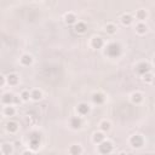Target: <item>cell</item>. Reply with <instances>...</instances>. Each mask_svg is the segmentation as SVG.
I'll return each instance as SVG.
<instances>
[{
	"instance_id": "cell-1",
	"label": "cell",
	"mask_w": 155,
	"mask_h": 155,
	"mask_svg": "<svg viewBox=\"0 0 155 155\" xmlns=\"http://www.w3.org/2000/svg\"><path fill=\"white\" fill-rule=\"evenodd\" d=\"M120 52H121V47H120V45L116 44V43L109 44V45L107 46V49H106V55L109 56V57H116V56L120 55Z\"/></svg>"
},
{
	"instance_id": "cell-2",
	"label": "cell",
	"mask_w": 155,
	"mask_h": 155,
	"mask_svg": "<svg viewBox=\"0 0 155 155\" xmlns=\"http://www.w3.org/2000/svg\"><path fill=\"white\" fill-rule=\"evenodd\" d=\"M112 150H113V144H112V142H109V141H103V142H101L100 143V145H98V151L102 154V155H108V154H110L112 153Z\"/></svg>"
},
{
	"instance_id": "cell-3",
	"label": "cell",
	"mask_w": 155,
	"mask_h": 155,
	"mask_svg": "<svg viewBox=\"0 0 155 155\" xmlns=\"http://www.w3.org/2000/svg\"><path fill=\"white\" fill-rule=\"evenodd\" d=\"M29 145L32 150H38L40 147V134L38 132H33L29 136Z\"/></svg>"
},
{
	"instance_id": "cell-4",
	"label": "cell",
	"mask_w": 155,
	"mask_h": 155,
	"mask_svg": "<svg viewBox=\"0 0 155 155\" xmlns=\"http://www.w3.org/2000/svg\"><path fill=\"white\" fill-rule=\"evenodd\" d=\"M130 144H131L133 148H141V147H143V144H144V139H143L142 136L134 134V136H132V137L130 138Z\"/></svg>"
},
{
	"instance_id": "cell-5",
	"label": "cell",
	"mask_w": 155,
	"mask_h": 155,
	"mask_svg": "<svg viewBox=\"0 0 155 155\" xmlns=\"http://www.w3.org/2000/svg\"><path fill=\"white\" fill-rule=\"evenodd\" d=\"M136 71L138 74H141V75H144V74H147V73L150 71V64L149 63H145V62H142V63H139L136 67Z\"/></svg>"
},
{
	"instance_id": "cell-6",
	"label": "cell",
	"mask_w": 155,
	"mask_h": 155,
	"mask_svg": "<svg viewBox=\"0 0 155 155\" xmlns=\"http://www.w3.org/2000/svg\"><path fill=\"white\" fill-rule=\"evenodd\" d=\"M76 112L81 116L87 115L89 112H90V106L87 103H80V104H78V107H76Z\"/></svg>"
},
{
	"instance_id": "cell-7",
	"label": "cell",
	"mask_w": 155,
	"mask_h": 155,
	"mask_svg": "<svg viewBox=\"0 0 155 155\" xmlns=\"http://www.w3.org/2000/svg\"><path fill=\"white\" fill-rule=\"evenodd\" d=\"M15 101H16L15 96H14L12 93H10V92L4 93L3 97H2V102H3L4 104H6V106H11V103L15 102Z\"/></svg>"
},
{
	"instance_id": "cell-8",
	"label": "cell",
	"mask_w": 155,
	"mask_h": 155,
	"mask_svg": "<svg viewBox=\"0 0 155 155\" xmlns=\"http://www.w3.org/2000/svg\"><path fill=\"white\" fill-rule=\"evenodd\" d=\"M81 125H83V120H81L80 116H73L70 119V126H71V128L78 130V128L81 127Z\"/></svg>"
},
{
	"instance_id": "cell-9",
	"label": "cell",
	"mask_w": 155,
	"mask_h": 155,
	"mask_svg": "<svg viewBox=\"0 0 155 155\" xmlns=\"http://www.w3.org/2000/svg\"><path fill=\"white\" fill-rule=\"evenodd\" d=\"M18 80H20V78H18V75H17V74H15V73L9 74V75H8V78H6L8 84H9V85H11V86L17 85V84H18Z\"/></svg>"
},
{
	"instance_id": "cell-10",
	"label": "cell",
	"mask_w": 155,
	"mask_h": 155,
	"mask_svg": "<svg viewBox=\"0 0 155 155\" xmlns=\"http://www.w3.org/2000/svg\"><path fill=\"white\" fill-rule=\"evenodd\" d=\"M92 101H93L96 104H102V103L106 101V97H104V95H103V93H101V92H96V93H93V95H92Z\"/></svg>"
},
{
	"instance_id": "cell-11",
	"label": "cell",
	"mask_w": 155,
	"mask_h": 155,
	"mask_svg": "<svg viewBox=\"0 0 155 155\" xmlns=\"http://www.w3.org/2000/svg\"><path fill=\"white\" fill-rule=\"evenodd\" d=\"M69 153H70V155H80L83 153V149L79 144H73L69 148Z\"/></svg>"
},
{
	"instance_id": "cell-12",
	"label": "cell",
	"mask_w": 155,
	"mask_h": 155,
	"mask_svg": "<svg viewBox=\"0 0 155 155\" xmlns=\"http://www.w3.org/2000/svg\"><path fill=\"white\" fill-rule=\"evenodd\" d=\"M91 46L93 49H101L103 46V39L101 36H95L91 41Z\"/></svg>"
},
{
	"instance_id": "cell-13",
	"label": "cell",
	"mask_w": 155,
	"mask_h": 155,
	"mask_svg": "<svg viewBox=\"0 0 155 155\" xmlns=\"http://www.w3.org/2000/svg\"><path fill=\"white\" fill-rule=\"evenodd\" d=\"M131 101H132V103H134V104H139V103L143 101V95H142L141 92H133V93L131 95Z\"/></svg>"
},
{
	"instance_id": "cell-14",
	"label": "cell",
	"mask_w": 155,
	"mask_h": 155,
	"mask_svg": "<svg viewBox=\"0 0 155 155\" xmlns=\"http://www.w3.org/2000/svg\"><path fill=\"white\" fill-rule=\"evenodd\" d=\"M86 30H87L86 23H84V22H78V23L75 24V32H76V33L83 34V33H85Z\"/></svg>"
},
{
	"instance_id": "cell-15",
	"label": "cell",
	"mask_w": 155,
	"mask_h": 155,
	"mask_svg": "<svg viewBox=\"0 0 155 155\" xmlns=\"http://www.w3.org/2000/svg\"><path fill=\"white\" fill-rule=\"evenodd\" d=\"M6 130L10 132V133H15L17 130H18V124L16 121H9L6 124Z\"/></svg>"
},
{
	"instance_id": "cell-16",
	"label": "cell",
	"mask_w": 155,
	"mask_h": 155,
	"mask_svg": "<svg viewBox=\"0 0 155 155\" xmlns=\"http://www.w3.org/2000/svg\"><path fill=\"white\" fill-rule=\"evenodd\" d=\"M76 16L74 15V14H71V12H68V14H65V16H64V21H65V23L67 24H73V23H75L76 22Z\"/></svg>"
},
{
	"instance_id": "cell-17",
	"label": "cell",
	"mask_w": 155,
	"mask_h": 155,
	"mask_svg": "<svg viewBox=\"0 0 155 155\" xmlns=\"http://www.w3.org/2000/svg\"><path fill=\"white\" fill-rule=\"evenodd\" d=\"M32 62H33V57H32L30 55H28V53L22 55V57H21V63H22L23 65H29V64H32Z\"/></svg>"
},
{
	"instance_id": "cell-18",
	"label": "cell",
	"mask_w": 155,
	"mask_h": 155,
	"mask_svg": "<svg viewBox=\"0 0 155 155\" xmlns=\"http://www.w3.org/2000/svg\"><path fill=\"white\" fill-rule=\"evenodd\" d=\"M0 150L3 151L4 155H11V153H12V145L10 143H4L2 145V149H0Z\"/></svg>"
},
{
	"instance_id": "cell-19",
	"label": "cell",
	"mask_w": 155,
	"mask_h": 155,
	"mask_svg": "<svg viewBox=\"0 0 155 155\" xmlns=\"http://www.w3.org/2000/svg\"><path fill=\"white\" fill-rule=\"evenodd\" d=\"M121 22H122V24H125V26H130V24L133 22V17H132L131 15H128V14H125V15L121 16Z\"/></svg>"
},
{
	"instance_id": "cell-20",
	"label": "cell",
	"mask_w": 155,
	"mask_h": 155,
	"mask_svg": "<svg viewBox=\"0 0 155 155\" xmlns=\"http://www.w3.org/2000/svg\"><path fill=\"white\" fill-rule=\"evenodd\" d=\"M147 30H148V27H147V24L143 23V22H141V23H138V24L136 26V32H137L138 34H145Z\"/></svg>"
},
{
	"instance_id": "cell-21",
	"label": "cell",
	"mask_w": 155,
	"mask_h": 155,
	"mask_svg": "<svg viewBox=\"0 0 155 155\" xmlns=\"http://www.w3.org/2000/svg\"><path fill=\"white\" fill-rule=\"evenodd\" d=\"M92 139H93L95 143H98V144H100L101 142L104 141V133H103V132H95Z\"/></svg>"
},
{
	"instance_id": "cell-22",
	"label": "cell",
	"mask_w": 155,
	"mask_h": 155,
	"mask_svg": "<svg viewBox=\"0 0 155 155\" xmlns=\"http://www.w3.org/2000/svg\"><path fill=\"white\" fill-rule=\"evenodd\" d=\"M15 113H16V109H15L12 106H8V107H5V109H4V114H5L6 116H14Z\"/></svg>"
},
{
	"instance_id": "cell-23",
	"label": "cell",
	"mask_w": 155,
	"mask_h": 155,
	"mask_svg": "<svg viewBox=\"0 0 155 155\" xmlns=\"http://www.w3.org/2000/svg\"><path fill=\"white\" fill-rule=\"evenodd\" d=\"M147 16H148V14H147V11H145V10H138V11L136 12V17H137V20L143 21V20H145V18H147Z\"/></svg>"
},
{
	"instance_id": "cell-24",
	"label": "cell",
	"mask_w": 155,
	"mask_h": 155,
	"mask_svg": "<svg viewBox=\"0 0 155 155\" xmlns=\"http://www.w3.org/2000/svg\"><path fill=\"white\" fill-rule=\"evenodd\" d=\"M106 32H107L108 34H115V33H116V26L113 24V23L107 24V26H106Z\"/></svg>"
},
{
	"instance_id": "cell-25",
	"label": "cell",
	"mask_w": 155,
	"mask_h": 155,
	"mask_svg": "<svg viewBox=\"0 0 155 155\" xmlns=\"http://www.w3.org/2000/svg\"><path fill=\"white\" fill-rule=\"evenodd\" d=\"M30 98H32L33 101H39V100L41 98V92H40L39 90L32 91V92H30Z\"/></svg>"
},
{
	"instance_id": "cell-26",
	"label": "cell",
	"mask_w": 155,
	"mask_h": 155,
	"mask_svg": "<svg viewBox=\"0 0 155 155\" xmlns=\"http://www.w3.org/2000/svg\"><path fill=\"white\" fill-rule=\"evenodd\" d=\"M101 130H102L103 132L109 131V130H110V122H109V121H107V120L102 121V122H101Z\"/></svg>"
},
{
	"instance_id": "cell-27",
	"label": "cell",
	"mask_w": 155,
	"mask_h": 155,
	"mask_svg": "<svg viewBox=\"0 0 155 155\" xmlns=\"http://www.w3.org/2000/svg\"><path fill=\"white\" fill-rule=\"evenodd\" d=\"M143 80L145 81V83H153V74L149 71V73H147V74H144L143 75Z\"/></svg>"
},
{
	"instance_id": "cell-28",
	"label": "cell",
	"mask_w": 155,
	"mask_h": 155,
	"mask_svg": "<svg viewBox=\"0 0 155 155\" xmlns=\"http://www.w3.org/2000/svg\"><path fill=\"white\" fill-rule=\"evenodd\" d=\"M21 98H22V101H24V102L29 101V98H30V93H29V91H23V92L21 93Z\"/></svg>"
},
{
	"instance_id": "cell-29",
	"label": "cell",
	"mask_w": 155,
	"mask_h": 155,
	"mask_svg": "<svg viewBox=\"0 0 155 155\" xmlns=\"http://www.w3.org/2000/svg\"><path fill=\"white\" fill-rule=\"evenodd\" d=\"M5 84V78L3 75H0V86H3Z\"/></svg>"
},
{
	"instance_id": "cell-30",
	"label": "cell",
	"mask_w": 155,
	"mask_h": 155,
	"mask_svg": "<svg viewBox=\"0 0 155 155\" xmlns=\"http://www.w3.org/2000/svg\"><path fill=\"white\" fill-rule=\"evenodd\" d=\"M22 155H34V153L32 150H26V151H23Z\"/></svg>"
},
{
	"instance_id": "cell-31",
	"label": "cell",
	"mask_w": 155,
	"mask_h": 155,
	"mask_svg": "<svg viewBox=\"0 0 155 155\" xmlns=\"http://www.w3.org/2000/svg\"><path fill=\"white\" fill-rule=\"evenodd\" d=\"M0 155H4V154H3V151H2V150H0Z\"/></svg>"
},
{
	"instance_id": "cell-32",
	"label": "cell",
	"mask_w": 155,
	"mask_h": 155,
	"mask_svg": "<svg viewBox=\"0 0 155 155\" xmlns=\"http://www.w3.org/2000/svg\"><path fill=\"white\" fill-rule=\"evenodd\" d=\"M120 155H126V154H125V153H121V154H120Z\"/></svg>"
}]
</instances>
